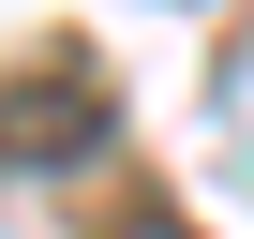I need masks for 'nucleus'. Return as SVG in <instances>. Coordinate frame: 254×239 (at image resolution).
Returning a JSON list of instances; mask_svg holds the SVG:
<instances>
[{"instance_id": "obj_2", "label": "nucleus", "mask_w": 254, "mask_h": 239, "mask_svg": "<svg viewBox=\"0 0 254 239\" xmlns=\"http://www.w3.org/2000/svg\"><path fill=\"white\" fill-rule=\"evenodd\" d=\"M120 239H194V224H180V209H135V224H120Z\"/></svg>"}, {"instance_id": "obj_1", "label": "nucleus", "mask_w": 254, "mask_h": 239, "mask_svg": "<svg viewBox=\"0 0 254 239\" xmlns=\"http://www.w3.org/2000/svg\"><path fill=\"white\" fill-rule=\"evenodd\" d=\"M105 150V75L90 60H45L0 90V165H90Z\"/></svg>"}]
</instances>
